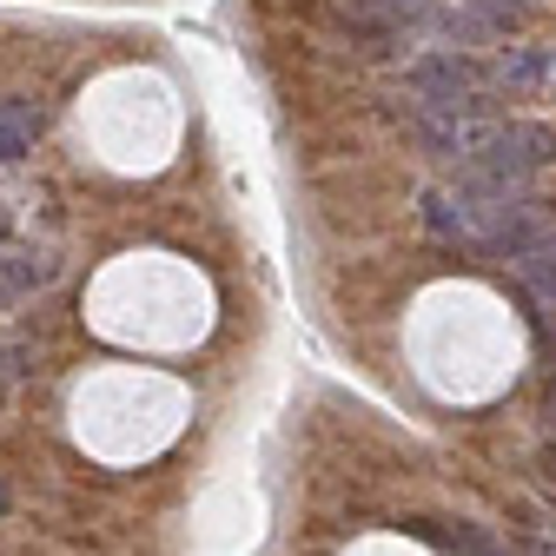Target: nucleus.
Segmentation results:
<instances>
[{
	"mask_svg": "<svg viewBox=\"0 0 556 556\" xmlns=\"http://www.w3.org/2000/svg\"><path fill=\"white\" fill-rule=\"evenodd\" d=\"M504 258H510V271H517V286H523L536 305L556 312V226H543L536 239H523V245L504 252Z\"/></svg>",
	"mask_w": 556,
	"mask_h": 556,
	"instance_id": "nucleus-1",
	"label": "nucleus"
},
{
	"mask_svg": "<svg viewBox=\"0 0 556 556\" xmlns=\"http://www.w3.org/2000/svg\"><path fill=\"white\" fill-rule=\"evenodd\" d=\"M438 27L451 40H497V21L483 14V8H438Z\"/></svg>",
	"mask_w": 556,
	"mask_h": 556,
	"instance_id": "nucleus-2",
	"label": "nucleus"
},
{
	"mask_svg": "<svg viewBox=\"0 0 556 556\" xmlns=\"http://www.w3.org/2000/svg\"><path fill=\"white\" fill-rule=\"evenodd\" d=\"M338 14L352 21V27H365V34H397V27H404V21L391 14V0H344Z\"/></svg>",
	"mask_w": 556,
	"mask_h": 556,
	"instance_id": "nucleus-3",
	"label": "nucleus"
},
{
	"mask_svg": "<svg viewBox=\"0 0 556 556\" xmlns=\"http://www.w3.org/2000/svg\"><path fill=\"white\" fill-rule=\"evenodd\" d=\"M27 139H34V119H27V106H14L8 119H0V160H21Z\"/></svg>",
	"mask_w": 556,
	"mask_h": 556,
	"instance_id": "nucleus-4",
	"label": "nucleus"
},
{
	"mask_svg": "<svg viewBox=\"0 0 556 556\" xmlns=\"http://www.w3.org/2000/svg\"><path fill=\"white\" fill-rule=\"evenodd\" d=\"M497 80H504V87H523V93H530V87L543 80V60H536V53H504Z\"/></svg>",
	"mask_w": 556,
	"mask_h": 556,
	"instance_id": "nucleus-5",
	"label": "nucleus"
},
{
	"mask_svg": "<svg viewBox=\"0 0 556 556\" xmlns=\"http://www.w3.org/2000/svg\"><path fill=\"white\" fill-rule=\"evenodd\" d=\"M391 14H397V21H431L438 0H391Z\"/></svg>",
	"mask_w": 556,
	"mask_h": 556,
	"instance_id": "nucleus-6",
	"label": "nucleus"
},
{
	"mask_svg": "<svg viewBox=\"0 0 556 556\" xmlns=\"http://www.w3.org/2000/svg\"><path fill=\"white\" fill-rule=\"evenodd\" d=\"M8 232H14V226H8V213H0V239H8Z\"/></svg>",
	"mask_w": 556,
	"mask_h": 556,
	"instance_id": "nucleus-7",
	"label": "nucleus"
},
{
	"mask_svg": "<svg viewBox=\"0 0 556 556\" xmlns=\"http://www.w3.org/2000/svg\"><path fill=\"white\" fill-rule=\"evenodd\" d=\"M0 510H8V483H0Z\"/></svg>",
	"mask_w": 556,
	"mask_h": 556,
	"instance_id": "nucleus-8",
	"label": "nucleus"
},
{
	"mask_svg": "<svg viewBox=\"0 0 556 556\" xmlns=\"http://www.w3.org/2000/svg\"><path fill=\"white\" fill-rule=\"evenodd\" d=\"M549 338H556V312H549Z\"/></svg>",
	"mask_w": 556,
	"mask_h": 556,
	"instance_id": "nucleus-9",
	"label": "nucleus"
}]
</instances>
